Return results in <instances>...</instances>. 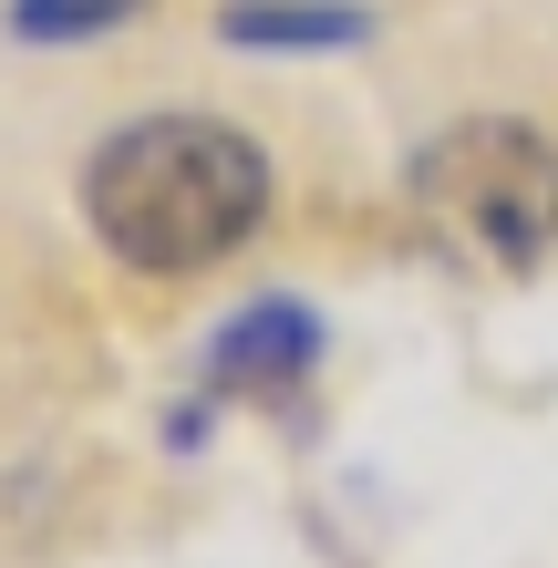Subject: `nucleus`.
Returning <instances> with one entry per match:
<instances>
[{
    "instance_id": "obj_5",
    "label": "nucleus",
    "mask_w": 558,
    "mask_h": 568,
    "mask_svg": "<svg viewBox=\"0 0 558 568\" xmlns=\"http://www.w3.org/2000/svg\"><path fill=\"white\" fill-rule=\"evenodd\" d=\"M135 0H11V31L21 42H83V31H114Z\"/></svg>"
},
{
    "instance_id": "obj_3",
    "label": "nucleus",
    "mask_w": 558,
    "mask_h": 568,
    "mask_svg": "<svg viewBox=\"0 0 558 568\" xmlns=\"http://www.w3.org/2000/svg\"><path fill=\"white\" fill-rule=\"evenodd\" d=\"M321 362V331L301 300H258V311L227 321V342H217V383H248V393H270V383H301Z\"/></svg>"
},
{
    "instance_id": "obj_1",
    "label": "nucleus",
    "mask_w": 558,
    "mask_h": 568,
    "mask_svg": "<svg viewBox=\"0 0 558 568\" xmlns=\"http://www.w3.org/2000/svg\"><path fill=\"white\" fill-rule=\"evenodd\" d=\"M83 217L124 270H207L270 217V155L217 114H145L93 145Z\"/></svg>"
},
{
    "instance_id": "obj_4",
    "label": "nucleus",
    "mask_w": 558,
    "mask_h": 568,
    "mask_svg": "<svg viewBox=\"0 0 558 568\" xmlns=\"http://www.w3.org/2000/svg\"><path fill=\"white\" fill-rule=\"evenodd\" d=\"M227 42L248 52H332V42H363V11H342V0H239V11L217 21Z\"/></svg>"
},
{
    "instance_id": "obj_2",
    "label": "nucleus",
    "mask_w": 558,
    "mask_h": 568,
    "mask_svg": "<svg viewBox=\"0 0 558 568\" xmlns=\"http://www.w3.org/2000/svg\"><path fill=\"white\" fill-rule=\"evenodd\" d=\"M414 196H424V217L455 227L466 248L538 258L558 239V145L528 135V124H507V114L445 124V135L414 155Z\"/></svg>"
}]
</instances>
